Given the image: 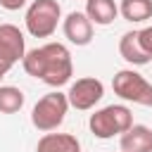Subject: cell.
<instances>
[{
    "instance_id": "obj_1",
    "label": "cell",
    "mask_w": 152,
    "mask_h": 152,
    "mask_svg": "<svg viewBox=\"0 0 152 152\" xmlns=\"http://www.w3.org/2000/svg\"><path fill=\"white\" fill-rule=\"evenodd\" d=\"M21 66L28 76L59 88L64 83H69V78L74 76V62H71V52L64 43H45L40 48L26 50Z\"/></svg>"
},
{
    "instance_id": "obj_2",
    "label": "cell",
    "mask_w": 152,
    "mask_h": 152,
    "mask_svg": "<svg viewBox=\"0 0 152 152\" xmlns=\"http://www.w3.org/2000/svg\"><path fill=\"white\" fill-rule=\"evenodd\" d=\"M88 126L95 138L109 140L114 135L126 133L133 126V114L126 104H107L102 109H95V114H90Z\"/></svg>"
},
{
    "instance_id": "obj_3",
    "label": "cell",
    "mask_w": 152,
    "mask_h": 152,
    "mask_svg": "<svg viewBox=\"0 0 152 152\" xmlns=\"http://www.w3.org/2000/svg\"><path fill=\"white\" fill-rule=\"evenodd\" d=\"M66 112H69V100L64 93L59 90H52V93H45L31 109V124L43 131V133H52L57 131L64 119H66Z\"/></svg>"
},
{
    "instance_id": "obj_4",
    "label": "cell",
    "mask_w": 152,
    "mask_h": 152,
    "mask_svg": "<svg viewBox=\"0 0 152 152\" xmlns=\"http://www.w3.org/2000/svg\"><path fill=\"white\" fill-rule=\"evenodd\" d=\"M62 21V7L57 0H33L26 10L24 24L33 38H50Z\"/></svg>"
},
{
    "instance_id": "obj_5",
    "label": "cell",
    "mask_w": 152,
    "mask_h": 152,
    "mask_svg": "<svg viewBox=\"0 0 152 152\" xmlns=\"http://www.w3.org/2000/svg\"><path fill=\"white\" fill-rule=\"evenodd\" d=\"M112 88L126 102H133V104H140V107H152V83L133 69L116 71L112 76Z\"/></svg>"
},
{
    "instance_id": "obj_6",
    "label": "cell",
    "mask_w": 152,
    "mask_h": 152,
    "mask_svg": "<svg viewBox=\"0 0 152 152\" xmlns=\"http://www.w3.org/2000/svg\"><path fill=\"white\" fill-rule=\"evenodd\" d=\"M102 95H104V83L95 76H83L71 83L66 100H69V107H74L78 112H88L102 100Z\"/></svg>"
},
{
    "instance_id": "obj_7",
    "label": "cell",
    "mask_w": 152,
    "mask_h": 152,
    "mask_svg": "<svg viewBox=\"0 0 152 152\" xmlns=\"http://www.w3.org/2000/svg\"><path fill=\"white\" fill-rule=\"evenodd\" d=\"M26 55V38L19 26L0 24V64L12 69Z\"/></svg>"
},
{
    "instance_id": "obj_8",
    "label": "cell",
    "mask_w": 152,
    "mask_h": 152,
    "mask_svg": "<svg viewBox=\"0 0 152 152\" xmlns=\"http://www.w3.org/2000/svg\"><path fill=\"white\" fill-rule=\"evenodd\" d=\"M62 31H64V38L78 48H83L93 40V24L86 17V12H69L62 21Z\"/></svg>"
},
{
    "instance_id": "obj_9",
    "label": "cell",
    "mask_w": 152,
    "mask_h": 152,
    "mask_svg": "<svg viewBox=\"0 0 152 152\" xmlns=\"http://www.w3.org/2000/svg\"><path fill=\"white\" fill-rule=\"evenodd\" d=\"M121 152H152V128L145 124H133L119 135Z\"/></svg>"
},
{
    "instance_id": "obj_10",
    "label": "cell",
    "mask_w": 152,
    "mask_h": 152,
    "mask_svg": "<svg viewBox=\"0 0 152 152\" xmlns=\"http://www.w3.org/2000/svg\"><path fill=\"white\" fill-rule=\"evenodd\" d=\"M36 152H81V142L71 133H45L38 140Z\"/></svg>"
},
{
    "instance_id": "obj_11",
    "label": "cell",
    "mask_w": 152,
    "mask_h": 152,
    "mask_svg": "<svg viewBox=\"0 0 152 152\" xmlns=\"http://www.w3.org/2000/svg\"><path fill=\"white\" fill-rule=\"evenodd\" d=\"M119 55H121L128 64H133V66H142V64H147V62L152 59V57L142 50L140 38H138V31H128V33L121 36V40H119Z\"/></svg>"
},
{
    "instance_id": "obj_12",
    "label": "cell",
    "mask_w": 152,
    "mask_h": 152,
    "mask_svg": "<svg viewBox=\"0 0 152 152\" xmlns=\"http://www.w3.org/2000/svg\"><path fill=\"white\" fill-rule=\"evenodd\" d=\"M119 14V5L114 0H86V17L93 26H109Z\"/></svg>"
},
{
    "instance_id": "obj_13",
    "label": "cell",
    "mask_w": 152,
    "mask_h": 152,
    "mask_svg": "<svg viewBox=\"0 0 152 152\" xmlns=\"http://www.w3.org/2000/svg\"><path fill=\"white\" fill-rule=\"evenodd\" d=\"M119 14L131 24L147 21L152 19V0H121Z\"/></svg>"
},
{
    "instance_id": "obj_14",
    "label": "cell",
    "mask_w": 152,
    "mask_h": 152,
    "mask_svg": "<svg viewBox=\"0 0 152 152\" xmlns=\"http://www.w3.org/2000/svg\"><path fill=\"white\" fill-rule=\"evenodd\" d=\"M24 93L17 86H0V114H17L24 107Z\"/></svg>"
},
{
    "instance_id": "obj_15",
    "label": "cell",
    "mask_w": 152,
    "mask_h": 152,
    "mask_svg": "<svg viewBox=\"0 0 152 152\" xmlns=\"http://www.w3.org/2000/svg\"><path fill=\"white\" fill-rule=\"evenodd\" d=\"M138 38H140V45H142V50L152 57V26H145V28H140L138 31Z\"/></svg>"
},
{
    "instance_id": "obj_16",
    "label": "cell",
    "mask_w": 152,
    "mask_h": 152,
    "mask_svg": "<svg viewBox=\"0 0 152 152\" xmlns=\"http://www.w3.org/2000/svg\"><path fill=\"white\" fill-rule=\"evenodd\" d=\"M26 2H28V0H0V7L7 10V12H17V10H21Z\"/></svg>"
},
{
    "instance_id": "obj_17",
    "label": "cell",
    "mask_w": 152,
    "mask_h": 152,
    "mask_svg": "<svg viewBox=\"0 0 152 152\" xmlns=\"http://www.w3.org/2000/svg\"><path fill=\"white\" fill-rule=\"evenodd\" d=\"M7 71H10V69H7V66H2V64H0V83H2V78H5V76H7Z\"/></svg>"
}]
</instances>
